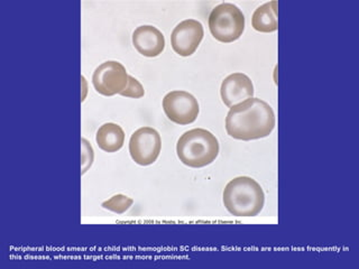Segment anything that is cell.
Here are the masks:
<instances>
[{
  "label": "cell",
  "instance_id": "cell-10",
  "mask_svg": "<svg viewBox=\"0 0 359 269\" xmlns=\"http://www.w3.org/2000/svg\"><path fill=\"white\" fill-rule=\"evenodd\" d=\"M133 44L142 55L156 57L165 48V39L154 26H140L133 33Z\"/></svg>",
  "mask_w": 359,
  "mask_h": 269
},
{
  "label": "cell",
  "instance_id": "cell-14",
  "mask_svg": "<svg viewBox=\"0 0 359 269\" xmlns=\"http://www.w3.org/2000/svg\"><path fill=\"white\" fill-rule=\"evenodd\" d=\"M121 95L126 97V98L140 99L145 95V90H144L143 85L140 83L137 78L129 76L128 84H127L126 89L121 93Z\"/></svg>",
  "mask_w": 359,
  "mask_h": 269
},
{
  "label": "cell",
  "instance_id": "cell-3",
  "mask_svg": "<svg viewBox=\"0 0 359 269\" xmlns=\"http://www.w3.org/2000/svg\"><path fill=\"white\" fill-rule=\"evenodd\" d=\"M177 153L184 165L192 168L205 167L215 162L218 156V139L207 129H192L177 140Z\"/></svg>",
  "mask_w": 359,
  "mask_h": 269
},
{
  "label": "cell",
  "instance_id": "cell-1",
  "mask_svg": "<svg viewBox=\"0 0 359 269\" xmlns=\"http://www.w3.org/2000/svg\"><path fill=\"white\" fill-rule=\"evenodd\" d=\"M272 106L262 99H247L230 108L226 117V132L235 139H261L272 134L275 128Z\"/></svg>",
  "mask_w": 359,
  "mask_h": 269
},
{
  "label": "cell",
  "instance_id": "cell-5",
  "mask_svg": "<svg viewBox=\"0 0 359 269\" xmlns=\"http://www.w3.org/2000/svg\"><path fill=\"white\" fill-rule=\"evenodd\" d=\"M162 149V139L154 128L143 127L132 134L129 140V153L133 160L140 166L151 165L156 162Z\"/></svg>",
  "mask_w": 359,
  "mask_h": 269
},
{
  "label": "cell",
  "instance_id": "cell-13",
  "mask_svg": "<svg viewBox=\"0 0 359 269\" xmlns=\"http://www.w3.org/2000/svg\"><path fill=\"white\" fill-rule=\"evenodd\" d=\"M134 200L130 199L128 196L123 195V194H117L112 196L111 199L107 200L102 203V207L106 210L111 211V212L123 214L129 210V207H132Z\"/></svg>",
  "mask_w": 359,
  "mask_h": 269
},
{
  "label": "cell",
  "instance_id": "cell-4",
  "mask_svg": "<svg viewBox=\"0 0 359 269\" xmlns=\"http://www.w3.org/2000/svg\"><path fill=\"white\" fill-rule=\"evenodd\" d=\"M209 29L219 42H235L245 31L244 14L233 4H220L210 13Z\"/></svg>",
  "mask_w": 359,
  "mask_h": 269
},
{
  "label": "cell",
  "instance_id": "cell-15",
  "mask_svg": "<svg viewBox=\"0 0 359 269\" xmlns=\"http://www.w3.org/2000/svg\"><path fill=\"white\" fill-rule=\"evenodd\" d=\"M82 172L81 174L83 175L93 165V158H95V154H93V149L90 145L86 138H82Z\"/></svg>",
  "mask_w": 359,
  "mask_h": 269
},
{
  "label": "cell",
  "instance_id": "cell-2",
  "mask_svg": "<svg viewBox=\"0 0 359 269\" xmlns=\"http://www.w3.org/2000/svg\"><path fill=\"white\" fill-rule=\"evenodd\" d=\"M224 205L235 216H255L263 210L265 194L261 185L248 177L231 179L224 190Z\"/></svg>",
  "mask_w": 359,
  "mask_h": 269
},
{
  "label": "cell",
  "instance_id": "cell-7",
  "mask_svg": "<svg viewBox=\"0 0 359 269\" xmlns=\"http://www.w3.org/2000/svg\"><path fill=\"white\" fill-rule=\"evenodd\" d=\"M163 110L170 120L177 125H190L199 116V104L187 91H172L163 99Z\"/></svg>",
  "mask_w": 359,
  "mask_h": 269
},
{
  "label": "cell",
  "instance_id": "cell-8",
  "mask_svg": "<svg viewBox=\"0 0 359 269\" xmlns=\"http://www.w3.org/2000/svg\"><path fill=\"white\" fill-rule=\"evenodd\" d=\"M205 36L201 22L196 20H185L174 28L171 35L172 48L180 56L194 54Z\"/></svg>",
  "mask_w": 359,
  "mask_h": 269
},
{
  "label": "cell",
  "instance_id": "cell-11",
  "mask_svg": "<svg viewBox=\"0 0 359 269\" xmlns=\"http://www.w3.org/2000/svg\"><path fill=\"white\" fill-rule=\"evenodd\" d=\"M95 140L99 149L107 153H116L125 143V132L117 123H104L98 129Z\"/></svg>",
  "mask_w": 359,
  "mask_h": 269
},
{
  "label": "cell",
  "instance_id": "cell-6",
  "mask_svg": "<svg viewBox=\"0 0 359 269\" xmlns=\"http://www.w3.org/2000/svg\"><path fill=\"white\" fill-rule=\"evenodd\" d=\"M126 67L117 61H107L93 72V83L95 91L106 97L121 95L128 84Z\"/></svg>",
  "mask_w": 359,
  "mask_h": 269
},
{
  "label": "cell",
  "instance_id": "cell-12",
  "mask_svg": "<svg viewBox=\"0 0 359 269\" xmlns=\"http://www.w3.org/2000/svg\"><path fill=\"white\" fill-rule=\"evenodd\" d=\"M252 25L261 33H273L278 31V1H269L256 9L252 14Z\"/></svg>",
  "mask_w": 359,
  "mask_h": 269
},
{
  "label": "cell",
  "instance_id": "cell-9",
  "mask_svg": "<svg viewBox=\"0 0 359 269\" xmlns=\"http://www.w3.org/2000/svg\"><path fill=\"white\" fill-rule=\"evenodd\" d=\"M220 95L222 102L231 108L247 99L252 98L254 85L252 80L244 73H233L222 81Z\"/></svg>",
  "mask_w": 359,
  "mask_h": 269
}]
</instances>
